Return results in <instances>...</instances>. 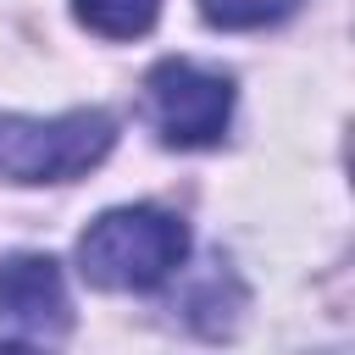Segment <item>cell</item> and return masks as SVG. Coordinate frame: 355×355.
<instances>
[{
    "instance_id": "1",
    "label": "cell",
    "mask_w": 355,
    "mask_h": 355,
    "mask_svg": "<svg viewBox=\"0 0 355 355\" xmlns=\"http://www.w3.org/2000/svg\"><path fill=\"white\" fill-rule=\"evenodd\" d=\"M189 250V227L172 211L155 205H116L105 216L89 222V233L78 239V272L94 288H155L178 272Z\"/></svg>"
},
{
    "instance_id": "2",
    "label": "cell",
    "mask_w": 355,
    "mask_h": 355,
    "mask_svg": "<svg viewBox=\"0 0 355 355\" xmlns=\"http://www.w3.org/2000/svg\"><path fill=\"white\" fill-rule=\"evenodd\" d=\"M116 144V122L105 111H61V116H0V172L11 183H67L100 166Z\"/></svg>"
},
{
    "instance_id": "3",
    "label": "cell",
    "mask_w": 355,
    "mask_h": 355,
    "mask_svg": "<svg viewBox=\"0 0 355 355\" xmlns=\"http://www.w3.org/2000/svg\"><path fill=\"white\" fill-rule=\"evenodd\" d=\"M144 94H150V116H155L161 139L178 150H200L227 133L233 83L222 72H205L194 61H161L144 78Z\"/></svg>"
},
{
    "instance_id": "4",
    "label": "cell",
    "mask_w": 355,
    "mask_h": 355,
    "mask_svg": "<svg viewBox=\"0 0 355 355\" xmlns=\"http://www.w3.org/2000/svg\"><path fill=\"white\" fill-rule=\"evenodd\" d=\"M72 327L67 283L50 255L17 250L0 261V338L6 344H55Z\"/></svg>"
},
{
    "instance_id": "5",
    "label": "cell",
    "mask_w": 355,
    "mask_h": 355,
    "mask_svg": "<svg viewBox=\"0 0 355 355\" xmlns=\"http://www.w3.org/2000/svg\"><path fill=\"white\" fill-rule=\"evenodd\" d=\"M72 11L100 33V39H133L155 22L161 0H72Z\"/></svg>"
},
{
    "instance_id": "6",
    "label": "cell",
    "mask_w": 355,
    "mask_h": 355,
    "mask_svg": "<svg viewBox=\"0 0 355 355\" xmlns=\"http://www.w3.org/2000/svg\"><path fill=\"white\" fill-rule=\"evenodd\" d=\"M294 6L300 0H200L211 28H266V22H283Z\"/></svg>"
}]
</instances>
